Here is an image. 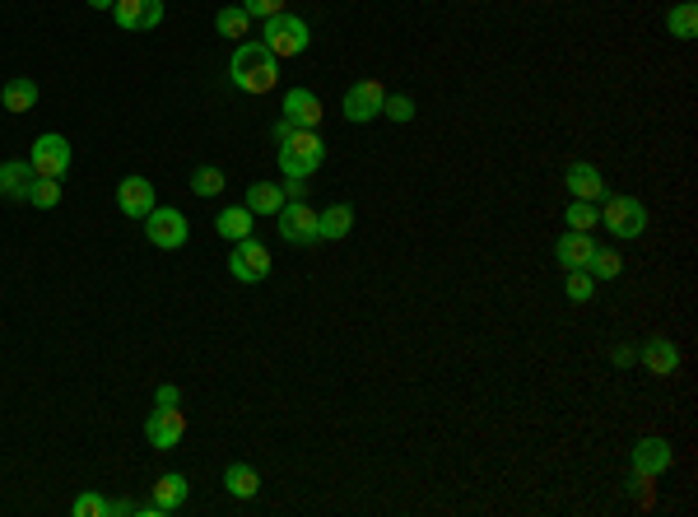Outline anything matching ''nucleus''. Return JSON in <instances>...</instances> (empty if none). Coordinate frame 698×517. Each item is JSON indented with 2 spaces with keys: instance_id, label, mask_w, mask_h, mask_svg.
Returning <instances> with one entry per match:
<instances>
[{
  "instance_id": "obj_17",
  "label": "nucleus",
  "mask_w": 698,
  "mask_h": 517,
  "mask_svg": "<svg viewBox=\"0 0 698 517\" xmlns=\"http://www.w3.org/2000/svg\"><path fill=\"white\" fill-rule=\"evenodd\" d=\"M564 187H568L573 201H601V196H605V177H601V168H596V164H568Z\"/></svg>"
},
{
  "instance_id": "obj_11",
  "label": "nucleus",
  "mask_w": 698,
  "mask_h": 517,
  "mask_svg": "<svg viewBox=\"0 0 698 517\" xmlns=\"http://www.w3.org/2000/svg\"><path fill=\"white\" fill-rule=\"evenodd\" d=\"M671 462H675V452H671V443L666 438H643V443H633V476L643 480H657V476H666L671 471Z\"/></svg>"
},
{
  "instance_id": "obj_35",
  "label": "nucleus",
  "mask_w": 698,
  "mask_h": 517,
  "mask_svg": "<svg viewBox=\"0 0 698 517\" xmlns=\"http://www.w3.org/2000/svg\"><path fill=\"white\" fill-rule=\"evenodd\" d=\"M154 406H182V392H177L173 382H159V392H154Z\"/></svg>"
},
{
  "instance_id": "obj_21",
  "label": "nucleus",
  "mask_w": 698,
  "mask_h": 517,
  "mask_svg": "<svg viewBox=\"0 0 698 517\" xmlns=\"http://www.w3.org/2000/svg\"><path fill=\"white\" fill-rule=\"evenodd\" d=\"M354 233V205H331V210H322L317 215V238H326V243H340V238H349Z\"/></svg>"
},
{
  "instance_id": "obj_29",
  "label": "nucleus",
  "mask_w": 698,
  "mask_h": 517,
  "mask_svg": "<svg viewBox=\"0 0 698 517\" xmlns=\"http://www.w3.org/2000/svg\"><path fill=\"white\" fill-rule=\"evenodd\" d=\"M28 205H38V210H56V205H61V177H33V187H28Z\"/></svg>"
},
{
  "instance_id": "obj_18",
  "label": "nucleus",
  "mask_w": 698,
  "mask_h": 517,
  "mask_svg": "<svg viewBox=\"0 0 698 517\" xmlns=\"http://www.w3.org/2000/svg\"><path fill=\"white\" fill-rule=\"evenodd\" d=\"M33 164L28 159H5L0 164V201H28V187H33Z\"/></svg>"
},
{
  "instance_id": "obj_6",
  "label": "nucleus",
  "mask_w": 698,
  "mask_h": 517,
  "mask_svg": "<svg viewBox=\"0 0 698 517\" xmlns=\"http://www.w3.org/2000/svg\"><path fill=\"white\" fill-rule=\"evenodd\" d=\"M28 164L38 177H66L70 164H75V154H70V140L47 131V136L33 140V150H28Z\"/></svg>"
},
{
  "instance_id": "obj_26",
  "label": "nucleus",
  "mask_w": 698,
  "mask_h": 517,
  "mask_svg": "<svg viewBox=\"0 0 698 517\" xmlns=\"http://www.w3.org/2000/svg\"><path fill=\"white\" fill-rule=\"evenodd\" d=\"M215 28H219V38H229V42H247V28H252V14L242 10V5H224V10L215 14Z\"/></svg>"
},
{
  "instance_id": "obj_33",
  "label": "nucleus",
  "mask_w": 698,
  "mask_h": 517,
  "mask_svg": "<svg viewBox=\"0 0 698 517\" xmlns=\"http://www.w3.org/2000/svg\"><path fill=\"white\" fill-rule=\"evenodd\" d=\"M75 517H112V499H103V494H80L75 499Z\"/></svg>"
},
{
  "instance_id": "obj_9",
  "label": "nucleus",
  "mask_w": 698,
  "mask_h": 517,
  "mask_svg": "<svg viewBox=\"0 0 698 517\" xmlns=\"http://www.w3.org/2000/svg\"><path fill=\"white\" fill-rule=\"evenodd\" d=\"M145 438H149V448L173 452L177 443L187 438V415H182V406H154V410H149Z\"/></svg>"
},
{
  "instance_id": "obj_10",
  "label": "nucleus",
  "mask_w": 698,
  "mask_h": 517,
  "mask_svg": "<svg viewBox=\"0 0 698 517\" xmlns=\"http://www.w3.org/2000/svg\"><path fill=\"white\" fill-rule=\"evenodd\" d=\"M270 252L256 238H242V243H233V252H229V275L233 280H242V285H261L270 275Z\"/></svg>"
},
{
  "instance_id": "obj_12",
  "label": "nucleus",
  "mask_w": 698,
  "mask_h": 517,
  "mask_svg": "<svg viewBox=\"0 0 698 517\" xmlns=\"http://www.w3.org/2000/svg\"><path fill=\"white\" fill-rule=\"evenodd\" d=\"M112 19L126 33H149V28L163 24V0H117L112 5Z\"/></svg>"
},
{
  "instance_id": "obj_23",
  "label": "nucleus",
  "mask_w": 698,
  "mask_h": 517,
  "mask_svg": "<svg viewBox=\"0 0 698 517\" xmlns=\"http://www.w3.org/2000/svg\"><path fill=\"white\" fill-rule=\"evenodd\" d=\"M666 33L680 42H694L698 38V5L694 0H680V5H671L666 10Z\"/></svg>"
},
{
  "instance_id": "obj_32",
  "label": "nucleus",
  "mask_w": 698,
  "mask_h": 517,
  "mask_svg": "<svg viewBox=\"0 0 698 517\" xmlns=\"http://www.w3.org/2000/svg\"><path fill=\"white\" fill-rule=\"evenodd\" d=\"M415 98L410 94H387V103H382V117H391V122H415Z\"/></svg>"
},
{
  "instance_id": "obj_34",
  "label": "nucleus",
  "mask_w": 698,
  "mask_h": 517,
  "mask_svg": "<svg viewBox=\"0 0 698 517\" xmlns=\"http://www.w3.org/2000/svg\"><path fill=\"white\" fill-rule=\"evenodd\" d=\"M242 10L252 14V19H275L284 10V0H242Z\"/></svg>"
},
{
  "instance_id": "obj_37",
  "label": "nucleus",
  "mask_w": 698,
  "mask_h": 517,
  "mask_svg": "<svg viewBox=\"0 0 698 517\" xmlns=\"http://www.w3.org/2000/svg\"><path fill=\"white\" fill-rule=\"evenodd\" d=\"M89 5H94V10H112V5H117V0H89Z\"/></svg>"
},
{
  "instance_id": "obj_19",
  "label": "nucleus",
  "mask_w": 698,
  "mask_h": 517,
  "mask_svg": "<svg viewBox=\"0 0 698 517\" xmlns=\"http://www.w3.org/2000/svg\"><path fill=\"white\" fill-rule=\"evenodd\" d=\"M187 494H191V480L182 471H168V476L154 480V504H159L163 517H173L177 508L187 504Z\"/></svg>"
},
{
  "instance_id": "obj_1",
  "label": "nucleus",
  "mask_w": 698,
  "mask_h": 517,
  "mask_svg": "<svg viewBox=\"0 0 698 517\" xmlns=\"http://www.w3.org/2000/svg\"><path fill=\"white\" fill-rule=\"evenodd\" d=\"M229 80L238 84L242 94H270L280 84V56L270 52L266 42H238L229 56Z\"/></svg>"
},
{
  "instance_id": "obj_7",
  "label": "nucleus",
  "mask_w": 698,
  "mask_h": 517,
  "mask_svg": "<svg viewBox=\"0 0 698 517\" xmlns=\"http://www.w3.org/2000/svg\"><path fill=\"white\" fill-rule=\"evenodd\" d=\"M382 103H387V89L377 80H354L345 89V98H340V112H345V122L363 126L373 122V117H382Z\"/></svg>"
},
{
  "instance_id": "obj_16",
  "label": "nucleus",
  "mask_w": 698,
  "mask_h": 517,
  "mask_svg": "<svg viewBox=\"0 0 698 517\" xmlns=\"http://www.w3.org/2000/svg\"><path fill=\"white\" fill-rule=\"evenodd\" d=\"M638 359H643V368L652 373V378H671L675 368H680V350H675L671 336H647L643 350H638Z\"/></svg>"
},
{
  "instance_id": "obj_30",
  "label": "nucleus",
  "mask_w": 698,
  "mask_h": 517,
  "mask_svg": "<svg viewBox=\"0 0 698 517\" xmlns=\"http://www.w3.org/2000/svg\"><path fill=\"white\" fill-rule=\"evenodd\" d=\"M191 191H196V196H219V191H224V168L201 164L191 173Z\"/></svg>"
},
{
  "instance_id": "obj_31",
  "label": "nucleus",
  "mask_w": 698,
  "mask_h": 517,
  "mask_svg": "<svg viewBox=\"0 0 698 517\" xmlns=\"http://www.w3.org/2000/svg\"><path fill=\"white\" fill-rule=\"evenodd\" d=\"M568 275V285H564V294L573 303H587V299H596V280H591L587 271H564Z\"/></svg>"
},
{
  "instance_id": "obj_28",
  "label": "nucleus",
  "mask_w": 698,
  "mask_h": 517,
  "mask_svg": "<svg viewBox=\"0 0 698 517\" xmlns=\"http://www.w3.org/2000/svg\"><path fill=\"white\" fill-rule=\"evenodd\" d=\"M564 224H568L573 233H591L596 224H601V210H596V201H568Z\"/></svg>"
},
{
  "instance_id": "obj_5",
  "label": "nucleus",
  "mask_w": 698,
  "mask_h": 517,
  "mask_svg": "<svg viewBox=\"0 0 698 517\" xmlns=\"http://www.w3.org/2000/svg\"><path fill=\"white\" fill-rule=\"evenodd\" d=\"M140 224H145L149 247H159V252H177V247H187V238H191V224L182 219V210H173V205H154Z\"/></svg>"
},
{
  "instance_id": "obj_4",
  "label": "nucleus",
  "mask_w": 698,
  "mask_h": 517,
  "mask_svg": "<svg viewBox=\"0 0 698 517\" xmlns=\"http://www.w3.org/2000/svg\"><path fill=\"white\" fill-rule=\"evenodd\" d=\"M601 224L615 238H643L647 233V205L633 201V196H619V191H605L601 196Z\"/></svg>"
},
{
  "instance_id": "obj_2",
  "label": "nucleus",
  "mask_w": 698,
  "mask_h": 517,
  "mask_svg": "<svg viewBox=\"0 0 698 517\" xmlns=\"http://www.w3.org/2000/svg\"><path fill=\"white\" fill-rule=\"evenodd\" d=\"M322 164H326V145L317 131H298L294 126V131L280 140V173L284 177H303V182H308Z\"/></svg>"
},
{
  "instance_id": "obj_3",
  "label": "nucleus",
  "mask_w": 698,
  "mask_h": 517,
  "mask_svg": "<svg viewBox=\"0 0 698 517\" xmlns=\"http://www.w3.org/2000/svg\"><path fill=\"white\" fill-rule=\"evenodd\" d=\"M261 42H266L280 61H284V56H303L312 47V28H308V19L280 10L275 19H261Z\"/></svg>"
},
{
  "instance_id": "obj_15",
  "label": "nucleus",
  "mask_w": 698,
  "mask_h": 517,
  "mask_svg": "<svg viewBox=\"0 0 698 517\" xmlns=\"http://www.w3.org/2000/svg\"><path fill=\"white\" fill-rule=\"evenodd\" d=\"M591 252H596V238L591 233H559V243H554V261H559V271H587L591 266Z\"/></svg>"
},
{
  "instance_id": "obj_25",
  "label": "nucleus",
  "mask_w": 698,
  "mask_h": 517,
  "mask_svg": "<svg viewBox=\"0 0 698 517\" xmlns=\"http://www.w3.org/2000/svg\"><path fill=\"white\" fill-rule=\"evenodd\" d=\"M224 490H229L233 499H256V494H261V476H256L247 462H233L229 471H224Z\"/></svg>"
},
{
  "instance_id": "obj_8",
  "label": "nucleus",
  "mask_w": 698,
  "mask_h": 517,
  "mask_svg": "<svg viewBox=\"0 0 698 517\" xmlns=\"http://www.w3.org/2000/svg\"><path fill=\"white\" fill-rule=\"evenodd\" d=\"M275 219H280V238L294 247H312L322 243L317 238V210H312L308 201H284L280 210H275Z\"/></svg>"
},
{
  "instance_id": "obj_14",
  "label": "nucleus",
  "mask_w": 698,
  "mask_h": 517,
  "mask_svg": "<svg viewBox=\"0 0 698 517\" xmlns=\"http://www.w3.org/2000/svg\"><path fill=\"white\" fill-rule=\"evenodd\" d=\"M280 112H284V122L298 126V131H317L322 126V98L312 94V89H289Z\"/></svg>"
},
{
  "instance_id": "obj_13",
  "label": "nucleus",
  "mask_w": 698,
  "mask_h": 517,
  "mask_svg": "<svg viewBox=\"0 0 698 517\" xmlns=\"http://www.w3.org/2000/svg\"><path fill=\"white\" fill-rule=\"evenodd\" d=\"M117 210L126 219H145L149 210H154V182L140 177V173L121 177V182H117Z\"/></svg>"
},
{
  "instance_id": "obj_22",
  "label": "nucleus",
  "mask_w": 698,
  "mask_h": 517,
  "mask_svg": "<svg viewBox=\"0 0 698 517\" xmlns=\"http://www.w3.org/2000/svg\"><path fill=\"white\" fill-rule=\"evenodd\" d=\"M0 108L5 112H33L38 108V84L24 80V75L5 80V89H0Z\"/></svg>"
},
{
  "instance_id": "obj_36",
  "label": "nucleus",
  "mask_w": 698,
  "mask_h": 517,
  "mask_svg": "<svg viewBox=\"0 0 698 517\" xmlns=\"http://www.w3.org/2000/svg\"><path fill=\"white\" fill-rule=\"evenodd\" d=\"M610 359H615V364H619V368H629V364H633V359H638V354H633V350H629V345H619V350H615V354H610Z\"/></svg>"
},
{
  "instance_id": "obj_20",
  "label": "nucleus",
  "mask_w": 698,
  "mask_h": 517,
  "mask_svg": "<svg viewBox=\"0 0 698 517\" xmlns=\"http://www.w3.org/2000/svg\"><path fill=\"white\" fill-rule=\"evenodd\" d=\"M252 224H256V215L247 210V205H229V210H219V215H215V233L224 238V243H242V238H252Z\"/></svg>"
},
{
  "instance_id": "obj_27",
  "label": "nucleus",
  "mask_w": 698,
  "mask_h": 517,
  "mask_svg": "<svg viewBox=\"0 0 698 517\" xmlns=\"http://www.w3.org/2000/svg\"><path fill=\"white\" fill-rule=\"evenodd\" d=\"M619 271H624V257H619L615 247H596L591 252V266H587L591 280H619Z\"/></svg>"
},
{
  "instance_id": "obj_24",
  "label": "nucleus",
  "mask_w": 698,
  "mask_h": 517,
  "mask_svg": "<svg viewBox=\"0 0 698 517\" xmlns=\"http://www.w3.org/2000/svg\"><path fill=\"white\" fill-rule=\"evenodd\" d=\"M242 205H247L252 215H275V210L284 205V187H280V182H252Z\"/></svg>"
}]
</instances>
